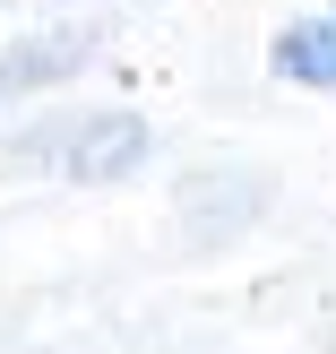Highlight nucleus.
<instances>
[{
	"label": "nucleus",
	"mask_w": 336,
	"mask_h": 354,
	"mask_svg": "<svg viewBox=\"0 0 336 354\" xmlns=\"http://www.w3.org/2000/svg\"><path fill=\"white\" fill-rule=\"evenodd\" d=\"M259 207H268V182H250V173H241V182L207 173V182H190V190H181V216H190V234H199V242L241 234V225H250Z\"/></svg>",
	"instance_id": "obj_3"
},
{
	"label": "nucleus",
	"mask_w": 336,
	"mask_h": 354,
	"mask_svg": "<svg viewBox=\"0 0 336 354\" xmlns=\"http://www.w3.org/2000/svg\"><path fill=\"white\" fill-rule=\"evenodd\" d=\"M95 61V26H43V35H17V44H0V104L9 95H43V86H61L69 69Z\"/></svg>",
	"instance_id": "obj_2"
},
{
	"label": "nucleus",
	"mask_w": 336,
	"mask_h": 354,
	"mask_svg": "<svg viewBox=\"0 0 336 354\" xmlns=\"http://www.w3.org/2000/svg\"><path fill=\"white\" fill-rule=\"evenodd\" d=\"M9 165L69 173V182H121V173L147 165V121L138 113H69V121H43V130L9 138Z\"/></svg>",
	"instance_id": "obj_1"
},
{
	"label": "nucleus",
	"mask_w": 336,
	"mask_h": 354,
	"mask_svg": "<svg viewBox=\"0 0 336 354\" xmlns=\"http://www.w3.org/2000/svg\"><path fill=\"white\" fill-rule=\"evenodd\" d=\"M276 78L293 86H336V17H302L276 35Z\"/></svg>",
	"instance_id": "obj_4"
}]
</instances>
